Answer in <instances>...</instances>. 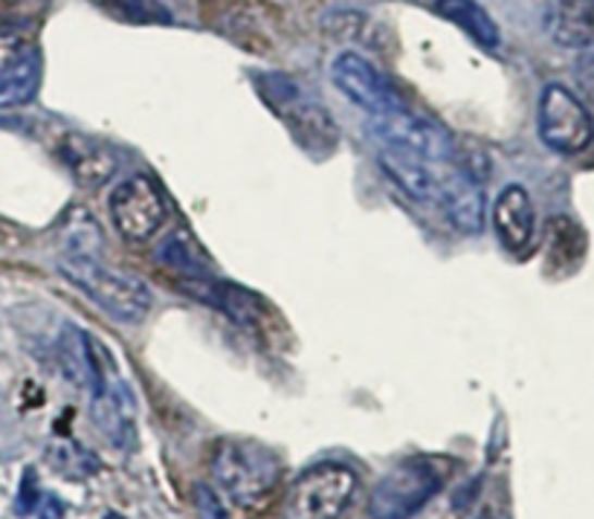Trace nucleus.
<instances>
[{"label":"nucleus","instance_id":"1","mask_svg":"<svg viewBox=\"0 0 594 519\" xmlns=\"http://www.w3.org/2000/svg\"><path fill=\"white\" fill-rule=\"evenodd\" d=\"M456 461L447 456H412L380 479L369 499L371 519H412L447 487Z\"/></svg>","mask_w":594,"mask_h":519},{"label":"nucleus","instance_id":"2","mask_svg":"<svg viewBox=\"0 0 594 519\" xmlns=\"http://www.w3.org/2000/svg\"><path fill=\"white\" fill-rule=\"evenodd\" d=\"M59 270L104 313H111L113 320L134 325V322L146 320L151 311V291L125 270L102 264V259L59 256Z\"/></svg>","mask_w":594,"mask_h":519},{"label":"nucleus","instance_id":"3","mask_svg":"<svg viewBox=\"0 0 594 519\" xmlns=\"http://www.w3.org/2000/svg\"><path fill=\"white\" fill-rule=\"evenodd\" d=\"M209 470L226 496L242 508H259L279 482V459L256 442H218Z\"/></svg>","mask_w":594,"mask_h":519},{"label":"nucleus","instance_id":"4","mask_svg":"<svg viewBox=\"0 0 594 519\" xmlns=\"http://www.w3.org/2000/svg\"><path fill=\"white\" fill-rule=\"evenodd\" d=\"M357 491V473L336 461L313 465L296 479L282 503L285 519H339Z\"/></svg>","mask_w":594,"mask_h":519},{"label":"nucleus","instance_id":"5","mask_svg":"<svg viewBox=\"0 0 594 519\" xmlns=\"http://www.w3.org/2000/svg\"><path fill=\"white\" fill-rule=\"evenodd\" d=\"M369 134L380 146L400 148L414 157H423L426 163H447L456 148V139L441 122L409 113L406 108L374 113L369 120Z\"/></svg>","mask_w":594,"mask_h":519},{"label":"nucleus","instance_id":"6","mask_svg":"<svg viewBox=\"0 0 594 519\" xmlns=\"http://www.w3.org/2000/svg\"><path fill=\"white\" fill-rule=\"evenodd\" d=\"M540 137L557 155H580L592 143V113L569 87L548 85L540 96Z\"/></svg>","mask_w":594,"mask_h":519},{"label":"nucleus","instance_id":"7","mask_svg":"<svg viewBox=\"0 0 594 519\" xmlns=\"http://www.w3.org/2000/svg\"><path fill=\"white\" fill-rule=\"evenodd\" d=\"M108 209H111L113 226L128 242H148L151 235L160 233V226L165 224V212H169L157 183L143 174L122 181L111 191Z\"/></svg>","mask_w":594,"mask_h":519},{"label":"nucleus","instance_id":"8","mask_svg":"<svg viewBox=\"0 0 594 519\" xmlns=\"http://www.w3.org/2000/svg\"><path fill=\"white\" fill-rule=\"evenodd\" d=\"M331 78L343 90V96H348V102H354L362 111L386 113L404 108L400 94L388 85V78L360 52H339L334 64H331Z\"/></svg>","mask_w":594,"mask_h":519},{"label":"nucleus","instance_id":"9","mask_svg":"<svg viewBox=\"0 0 594 519\" xmlns=\"http://www.w3.org/2000/svg\"><path fill=\"white\" fill-rule=\"evenodd\" d=\"M90 412L96 430L116 447H137V400L116 372H102V381L90 390Z\"/></svg>","mask_w":594,"mask_h":519},{"label":"nucleus","instance_id":"10","mask_svg":"<svg viewBox=\"0 0 594 519\" xmlns=\"http://www.w3.org/2000/svg\"><path fill=\"white\" fill-rule=\"evenodd\" d=\"M282 120L294 134L296 146L313 160H325L339 146V131H336L334 116L319 102H310L305 96H296L294 102L276 108Z\"/></svg>","mask_w":594,"mask_h":519},{"label":"nucleus","instance_id":"11","mask_svg":"<svg viewBox=\"0 0 594 519\" xmlns=\"http://www.w3.org/2000/svg\"><path fill=\"white\" fill-rule=\"evenodd\" d=\"M59 151L64 165L73 174V181L87 191L102 189L104 183L116 174V157L111 155V148L85 137V134H67L61 139Z\"/></svg>","mask_w":594,"mask_h":519},{"label":"nucleus","instance_id":"12","mask_svg":"<svg viewBox=\"0 0 594 519\" xmlns=\"http://www.w3.org/2000/svg\"><path fill=\"white\" fill-rule=\"evenodd\" d=\"M444 215L458 233L479 235L484 230V189L461 172L438 177V198Z\"/></svg>","mask_w":594,"mask_h":519},{"label":"nucleus","instance_id":"13","mask_svg":"<svg viewBox=\"0 0 594 519\" xmlns=\"http://www.w3.org/2000/svg\"><path fill=\"white\" fill-rule=\"evenodd\" d=\"M534 200L522 186H505L493 203V226L510 252H522L534 238Z\"/></svg>","mask_w":594,"mask_h":519},{"label":"nucleus","instance_id":"14","mask_svg":"<svg viewBox=\"0 0 594 519\" xmlns=\"http://www.w3.org/2000/svg\"><path fill=\"white\" fill-rule=\"evenodd\" d=\"M378 163L406 198L418 200V203H430L438 198V174L432 172L423 157H414L400 148L380 146Z\"/></svg>","mask_w":594,"mask_h":519},{"label":"nucleus","instance_id":"15","mask_svg":"<svg viewBox=\"0 0 594 519\" xmlns=\"http://www.w3.org/2000/svg\"><path fill=\"white\" fill-rule=\"evenodd\" d=\"M548 35L560 47H592L594 44V0H554L545 12Z\"/></svg>","mask_w":594,"mask_h":519},{"label":"nucleus","instance_id":"16","mask_svg":"<svg viewBox=\"0 0 594 519\" xmlns=\"http://www.w3.org/2000/svg\"><path fill=\"white\" fill-rule=\"evenodd\" d=\"M435 12L449 24H456L458 29H465L475 44H482L487 50H496L502 44L499 26L487 15V9L475 0H435Z\"/></svg>","mask_w":594,"mask_h":519},{"label":"nucleus","instance_id":"17","mask_svg":"<svg viewBox=\"0 0 594 519\" xmlns=\"http://www.w3.org/2000/svg\"><path fill=\"white\" fill-rule=\"evenodd\" d=\"M41 85V55L26 47L24 55L0 76V108H21L33 102Z\"/></svg>","mask_w":594,"mask_h":519},{"label":"nucleus","instance_id":"18","mask_svg":"<svg viewBox=\"0 0 594 519\" xmlns=\"http://www.w3.org/2000/svg\"><path fill=\"white\" fill-rule=\"evenodd\" d=\"M157 259L165 268H172L181 279L186 276H212L209 273V256L200 250V244L191 238L189 230H174L160 247H157Z\"/></svg>","mask_w":594,"mask_h":519},{"label":"nucleus","instance_id":"19","mask_svg":"<svg viewBox=\"0 0 594 519\" xmlns=\"http://www.w3.org/2000/svg\"><path fill=\"white\" fill-rule=\"evenodd\" d=\"M104 235L102 226L96 224L94 215L85 209H73L67 224L61 230V256H87V259H102Z\"/></svg>","mask_w":594,"mask_h":519},{"label":"nucleus","instance_id":"20","mask_svg":"<svg viewBox=\"0 0 594 519\" xmlns=\"http://www.w3.org/2000/svg\"><path fill=\"white\" fill-rule=\"evenodd\" d=\"M90 3L128 24H172V12L163 0H90Z\"/></svg>","mask_w":594,"mask_h":519},{"label":"nucleus","instance_id":"21","mask_svg":"<svg viewBox=\"0 0 594 519\" xmlns=\"http://www.w3.org/2000/svg\"><path fill=\"white\" fill-rule=\"evenodd\" d=\"M449 160H456L458 163L456 172L465 174L467 181L479 183V186H484V183L491 181L493 163L482 146H475V143H456V148H453V157H449Z\"/></svg>","mask_w":594,"mask_h":519},{"label":"nucleus","instance_id":"22","mask_svg":"<svg viewBox=\"0 0 594 519\" xmlns=\"http://www.w3.org/2000/svg\"><path fill=\"white\" fill-rule=\"evenodd\" d=\"M41 503V485H38V477L35 470L29 468L21 479V487H17V499H15V514L17 517H29V514L38 508Z\"/></svg>","mask_w":594,"mask_h":519},{"label":"nucleus","instance_id":"23","mask_svg":"<svg viewBox=\"0 0 594 519\" xmlns=\"http://www.w3.org/2000/svg\"><path fill=\"white\" fill-rule=\"evenodd\" d=\"M574 78H578V87L583 90L589 102H594V44L592 47H583L580 55L574 59Z\"/></svg>","mask_w":594,"mask_h":519},{"label":"nucleus","instance_id":"24","mask_svg":"<svg viewBox=\"0 0 594 519\" xmlns=\"http://www.w3.org/2000/svg\"><path fill=\"white\" fill-rule=\"evenodd\" d=\"M195 508H198L200 519H230L221 496L209 485H195Z\"/></svg>","mask_w":594,"mask_h":519},{"label":"nucleus","instance_id":"25","mask_svg":"<svg viewBox=\"0 0 594 519\" xmlns=\"http://www.w3.org/2000/svg\"><path fill=\"white\" fill-rule=\"evenodd\" d=\"M24 41L17 35H0V76L24 55Z\"/></svg>","mask_w":594,"mask_h":519},{"label":"nucleus","instance_id":"26","mask_svg":"<svg viewBox=\"0 0 594 519\" xmlns=\"http://www.w3.org/2000/svg\"><path fill=\"white\" fill-rule=\"evenodd\" d=\"M475 519H493V517H491V514H482V517H475Z\"/></svg>","mask_w":594,"mask_h":519}]
</instances>
